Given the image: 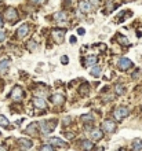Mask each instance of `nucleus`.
Instances as JSON below:
<instances>
[{
	"label": "nucleus",
	"mask_w": 142,
	"mask_h": 151,
	"mask_svg": "<svg viewBox=\"0 0 142 151\" xmlns=\"http://www.w3.org/2000/svg\"><path fill=\"white\" fill-rule=\"evenodd\" d=\"M88 3H90V6L93 4V6H98V0H88Z\"/></svg>",
	"instance_id": "c756f323"
},
{
	"label": "nucleus",
	"mask_w": 142,
	"mask_h": 151,
	"mask_svg": "<svg viewBox=\"0 0 142 151\" xmlns=\"http://www.w3.org/2000/svg\"><path fill=\"white\" fill-rule=\"evenodd\" d=\"M32 3H36V4H41V3H44L46 0H31Z\"/></svg>",
	"instance_id": "2f4dec72"
},
{
	"label": "nucleus",
	"mask_w": 142,
	"mask_h": 151,
	"mask_svg": "<svg viewBox=\"0 0 142 151\" xmlns=\"http://www.w3.org/2000/svg\"><path fill=\"white\" fill-rule=\"evenodd\" d=\"M0 26H3V19H1V15H0Z\"/></svg>",
	"instance_id": "e433bc0d"
},
{
	"label": "nucleus",
	"mask_w": 142,
	"mask_h": 151,
	"mask_svg": "<svg viewBox=\"0 0 142 151\" xmlns=\"http://www.w3.org/2000/svg\"><path fill=\"white\" fill-rule=\"evenodd\" d=\"M77 33H79V34H84V29H83V28H79V29H77Z\"/></svg>",
	"instance_id": "72a5a7b5"
},
{
	"label": "nucleus",
	"mask_w": 142,
	"mask_h": 151,
	"mask_svg": "<svg viewBox=\"0 0 142 151\" xmlns=\"http://www.w3.org/2000/svg\"><path fill=\"white\" fill-rule=\"evenodd\" d=\"M61 62H62L63 65H68V62H69V59H68V56H66V55H63L62 58H61Z\"/></svg>",
	"instance_id": "bb28decb"
},
{
	"label": "nucleus",
	"mask_w": 142,
	"mask_h": 151,
	"mask_svg": "<svg viewBox=\"0 0 142 151\" xmlns=\"http://www.w3.org/2000/svg\"><path fill=\"white\" fill-rule=\"evenodd\" d=\"M19 142H21V144L24 146L25 148H29V147H32V142H31V140H26V139H21Z\"/></svg>",
	"instance_id": "aec40b11"
},
{
	"label": "nucleus",
	"mask_w": 142,
	"mask_h": 151,
	"mask_svg": "<svg viewBox=\"0 0 142 151\" xmlns=\"http://www.w3.org/2000/svg\"><path fill=\"white\" fill-rule=\"evenodd\" d=\"M99 73H101V67H99V66H94V67L91 69L90 74H91L93 77H99Z\"/></svg>",
	"instance_id": "a211bd4d"
},
{
	"label": "nucleus",
	"mask_w": 142,
	"mask_h": 151,
	"mask_svg": "<svg viewBox=\"0 0 142 151\" xmlns=\"http://www.w3.org/2000/svg\"><path fill=\"white\" fill-rule=\"evenodd\" d=\"M102 129L103 131H106V132H113L115 129H116V124L113 122V121H103L102 124Z\"/></svg>",
	"instance_id": "6e6552de"
},
{
	"label": "nucleus",
	"mask_w": 142,
	"mask_h": 151,
	"mask_svg": "<svg viewBox=\"0 0 142 151\" xmlns=\"http://www.w3.org/2000/svg\"><path fill=\"white\" fill-rule=\"evenodd\" d=\"M8 124H10L8 119L6 118L4 115H0V125H1V127H8Z\"/></svg>",
	"instance_id": "4be33fe9"
},
{
	"label": "nucleus",
	"mask_w": 142,
	"mask_h": 151,
	"mask_svg": "<svg viewBox=\"0 0 142 151\" xmlns=\"http://www.w3.org/2000/svg\"><path fill=\"white\" fill-rule=\"evenodd\" d=\"M117 66L120 70H128V69L133 66V62H131L128 58H121V59H119Z\"/></svg>",
	"instance_id": "7ed1b4c3"
},
{
	"label": "nucleus",
	"mask_w": 142,
	"mask_h": 151,
	"mask_svg": "<svg viewBox=\"0 0 142 151\" xmlns=\"http://www.w3.org/2000/svg\"><path fill=\"white\" fill-rule=\"evenodd\" d=\"M83 148H84V151H88L93 148V143L91 142H84L83 143Z\"/></svg>",
	"instance_id": "b1692460"
},
{
	"label": "nucleus",
	"mask_w": 142,
	"mask_h": 151,
	"mask_svg": "<svg viewBox=\"0 0 142 151\" xmlns=\"http://www.w3.org/2000/svg\"><path fill=\"white\" fill-rule=\"evenodd\" d=\"M81 118H83V121H84V122H88V121H93V118H91V115H90V114H87V115H83Z\"/></svg>",
	"instance_id": "a878e982"
},
{
	"label": "nucleus",
	"mask_w": 142,
	"mask_h": 151,
	"mask_svg": "<svg viewBox=\"0 0 142 151\" xmlns=\"http://www.w3.org/2000/svg\"><path fill=\"white\" fill-rule=\"evenodd\" d=\"M120 151H123V150H120Z\"/></svg>",
	"instance_id": "4c0bfd02"
},
{
	"label": "nucleus",
	"mask_w": 142,
	"mask_h": 151,
	"mask_svg": "<svg viewBox=\"0 0 142 151\" xmlns=\"http://www.w3.org/2000/svg\"><path fill=\"white\" fill-rule=\"evenodd\" d=\"M53 18H54L55 21H66L68 15H66V13H63V11H59V13H55V14L53 15Z\"/></svg>",
	"instance_id": "ddd939ff"
},
{
	"label": "nucleus",
	"mask_w": 142,
	"mask_h": 151,
	"mask_svg": "<svg viewBox=\"0 0 142 151\" xmlns=\"http://www.w3.org/2000/svg\"><path fill=\"white\" fill-rule=\"evenodd\" d=\"M0 151H7V147L6 146H0Z\"/></svg>",
	"instance_id": "f704fd0d"
},
{
	"label": "nucleus",
	"mask_w": 142,
	"mask_h": 151,
	"mask_svg": "<svg viewBox=\"0 0 142 151\" xmlns=\"http://www.w3.org/2000/svg\"><path fill=\"white\" fill-rule=\"evenodd\" d=\"M79 8H80V11H83V13H90L91 11V6H90V3L87 0H80Z\"/></svg>",
	"instance_id": "1a4fd4ad"
},
{
	"label": "nucleus",
	"mask_w": 142,
	"mask_h": 151,
	"mask_svg": "<svg viewBox=\"0 0 142 151\" xmlns=\"http://www.w3.org/2000/svg\"><path fill=\"white\" fill-rule=\"evenodd\" d=\"M97 56H94V55H90V56H87L86 59H84V66H93V65H95L97 63Z\"/></svg>",
	"instance_id": "9b49d317"
},
{
	"label": "nucleus",
	"mask_w": 142,
	"mask_h": 151,
	"mask_svg": "<svg viewBox=\"0 0 142 151\" xmlns=\"http://www.w3.org/2000/svg\"><path fill=\"white\" fill-rule=\"evenodd\" d=\"M28 32H29V25L28 24L21 25V26L18 28V30H17V37L22 39V37H25V36L28 34Z\"/></svg>",
	"instance_id": "423d86ee"
},
{
	"label": "nucleus",
	"mask_w": 142,
	"mask_h": 151,
	"mask_svg": "<svg viewBox=\"0 0 142 151\" xmlns=\"http://www.w3.org/2000/svg\"><path fill=\"white\" fill-rule=\"evenodd\" d=\"M117 40H119V43H120V44H123V45H128V44H130L128 39L124 37V36H121V34H119V36H117Z\"/></svg>",
	"instance_id": "6ab92c4d"
},
{
	"label": "nucleus",
	"mask_w": 142,
	"mask_h": 151,
	"mask_svg": "<svg viewBox=\"0 0 142 151\" xmlns=\"http://www.w3.org/2000/svg\"><path fill=\"white\" fill-rule=\"evenodd\" d=\"M63 100H65L63 95H59V94H57V95H54L53 98H51V102H53V103H55V104L63 103Z\"/></svg>",
	"instance_id": "4468645a"
},
{
	"label": "nucleus",
	"mask_w": 142,
	"mask_h": 151,
	"mask_svg": "<svg viewBox=\"0 0 142 151\" xmlns=\"http://www.w3.org/2000/svg\"><path fill=\"white\" fill-rule=\"evenodd\" d=\"M33 104H35L37 109H41V110H44V109L47 107L44 99H41V98H33Z\"/></svg>",
	"instance_id": "9d476101"
},
{
	"label": "nucleus",
	"mask_w": 142,
	"mask_h": 151,
	"mask_svg": "<svg viewBox=\"0 0 142 151\" xmlns=\"http://www.w3.org/2000/svg\"><path fill=\"white\" fill-rule=\"evenodd\" d=\"M116 92H117L119 95H121V94H123V87H121V85H117V87H116Z\"/></svg>",
	"instance_id": "cd10ccee"
},
{
	"label": "nucleus",
	"mask_w": 142,
	"mask_h": 151,
	"mask_svg": "<svg viewBox=\"0 0 142 151\" xmlns=\"http://www.w3.org/2000/svg\"><path fill=\"white\" fill-rule=\"evenodd\" d=\"M138 74H139V70H137V72L134 73V76H133V77H134V78H137V77H138Z\"/></svg>",
	"instance_id": "c9c22d12"
},
{
	"label": "nucleus",
	"mask_w": 142,
	"mask_h": 151,
	"mask_svg": "<svg viewBox=\"0 0 142 151\" xmlns=\"http://www.w3.org/2000/svg\"><path fill=\"white\" fill-rule=\"evenodd\" d=\"M69 40H71V43H72V44H75V43L77 41V39H76L75 36H71V39H69Z\"/></svg>",
	"instance_id": "473e14b6"
},
{
	"label": "nucleus",
	"mask_w": 142,
	"mask_h": 151,
	"mask_svg": "<svg viewBox=\"0 0 142 151\" xmlns=\"http://www.w3.org/2000/svg\"><path fill=\"white\" fill-rule=\"evenodd\" d=\"M36 45H37V44L35 43V40H31V43L28 44V48H29V49H35V48H36Z\"/></svg>",
	"instance_id": "393cba45"
},
{
	"label": "nucleus",
	"mask_w": 142,
	"mask_h": 151,
	"mask_svg": "<svg viewBox=\"0 0 142 151\" xmlns=\"http://www.w3.org/2000/svg\"><path fill=\"white\" fill-rule=\"evenodd\" d=\"M0 135H1V133H0Z\"/></svg>",
	"instance_id": "58836bf2"
},
{
	"label": "nucleus",
	"mask_w": 142,
	"mask_h": 151,
	"mask_svg": "<svg viewBox=\"0 0 142 151\" xmlns=\"http://www.w3.org/2000/svg\"><path fill=\"white\" fill-rule=\"evenodd\" d=\"M8 63H10V61H8V59H3V61L0 62V72H1V73L7 72Z\"/></svg>",
	"instance_id": "f3484780"
},
{
	"label": "nucleus",
	"mask_w": 142,
	"mask_h": 151,
	"mask_svg": "<svg viewBox=\"0 0 142 151\" xmlns=\"http://www.w3.org/2000/svg\"><path fill=\"white\" fill-rule=\"evenodd\" d=\"M4 39H6V33L3 32V30H0V43L4 41Z\"/></svg>",
	"instance_id": "c85d7f7f"
},
{
	"label": "nucleus",
	"mask_w": 142,
	"mask_h": 151,
	"mask_svg": "<svg viewBox=\"0 0 142 151\" xmlns=\"http://www.w3.org/2000/svg\"><path fill=\"white\" fill-rule=\"evenodd\" d=\"M6 18H7L10 22H14L17 18H18V13H17V10L15 8H13V7H10L6 11Z\"/></svg>",
	"instance_id": "39448f33"
},
{
	"label": "nucleus",
	"mask_w": 142,
	"mask_h": 151,
	"mask_svg": "<svg viewBox=\"0 0 142 151\" xmlns=\"http://www.w3.org/2000/svg\"><path fill=\"white\" fill-rule=\"evenodd\" d=\"M36 127H37V124H36V122L31 124V125L28 127V129H26V132H28V133H31V135H33V133H35V128H36Z\"/></svg>",
	"instance_id": "412c9836"
},
{
	"label": "nucleus",
	"mask_w": 142,
	"mask_h": 151,
	"mask_svg": "<svg viewBox=\"0 0 142 151\" xmlns=\"http://www.w3.org/2000/svg\"><path fill=\"white\" fill-rule=\"evenodd\" d=\"M24 94H22V88L21 87H15L13 91H11V98L14 99V100H17V102H19L22 98H24Z\"/></svg>",
	"instance_id": "20e7f679"
},
{
	"label": "nucleus",
	"mask_w": 142,
	"mask_h": 151,
	"mask_svg": "<svg viewBox=\"0 0 142 151\" xmlns=\"http://www.w3.org/2000/svg\"><path fill=\"white\" fill-rule=\"evenodd\" d=\"M40 151H54V148H53L51 144H44V146L40 147Z\"/></svg>",
	"instance_id": "5701e85b"
},
{
	"label": "nucleus",
	"mask_w": 142,
	"mask_h": 151,
	"mask_svg": "<svg viewBox=\"0 0 142 151\" xmlns=\"http://www.w3.org/2000/svg\"><path fill=\"white\" fill-rule=\"evenodd\" d=\"M50 144H53V146H58V147H62V146H66L63 140H61L59 137H51L50 139Z\"/></svg>",
	"instance_id": "f8f14e48"
},
{
	"label": "nucleus",
	"mask_w": 142,
	"mask_h": 151,
	"mask_svg": "<svg viewBox=\"0 0 142 151\" xmlns=\"http://www.w3.org/2000/svg\"><path fill=\"white\" fill-rule=\"evenodd\" d=\"M71 122V117H66V118L63 119V125H68Z\"/></svg>",
	"instance_id": "7c9ffc66"
},
{
	"label": "nucleus",
	"mask_w": 142,
	"mask_h": 151,
	"mask_svg": "<svg viewBox=\"0 0 142 151\" xmlns=\"http://www.w3.org/2000/svg\"><path fill=\"white\" fill-rule=\"evenodd\" d=\"M57 125V121L54 119L53 122L51 121H41L40 122V128H41V132L43 133H50V132H53L54 131V128Z\"/></svg>",
	"instance_id": "f257e3e1"
},
{
	"label": "nucleus",
	"mask_w": 142,
	"mask_h": 151,
	"mask_svg": "<svg viewBox=\"0 0 142 151\" xmlns=\"http://www.w3.org/2000/svg\"><path fill=\"white\" fill-rule=\"evenodd\" d=\"M91 137L94 139V140H101L102 139V132L99 131V129H95L91 132Z\"/></svg>",
	"instance_id": "dca6fc26"
},
{
	"label": "nucleus",
	"mask_w": 142,
	"mask_h": 151,
	"mask_svg": "<svg viewBox=\"0 0 142 151\" xmlns=\"http://www.w3.org/2000/svg\"><path fill=\"white\" fill-rule=\"evenodd\" d=\"M113 115H115L116 119L126 118L127 115H128V109H127V107H117V109L115 110V113H113Z\"/></svg>",
	"instance_id": "f03ea898"
},
{
	"label": "nucleus",
	"mask_w": 142,
	"mask_h": 151,
	"mask_svg": "<svg viewBox=\"0 0 142 151\" xmlns=\"http://www.w3.org/2000/svg\"><path fill=\"white\" fill-rule=\"evenodd\" d=\"M65 32L66 30H61V29H55V30H53V37H54V40H55L57 43H61L63 40V36H65Z\"/></svg>",
	"instance_id": "0eeeda50"
},
{
	"label": "nucleus",
	"mask_w": 142,
	"mask_h": 151,
	"mask_svg": "<svg viewBox=\"0 0 142 151\" xmlns=\"http://www.w3.org/2000/svg\"><path fill=\"white\" fill-rule=\"evenodd\" d=\"M133 150L134 151H142V142L139 139H135L133 142Z\"/></svg>",
	"instance_id": "2eb2a0df"
}]
</instances>
